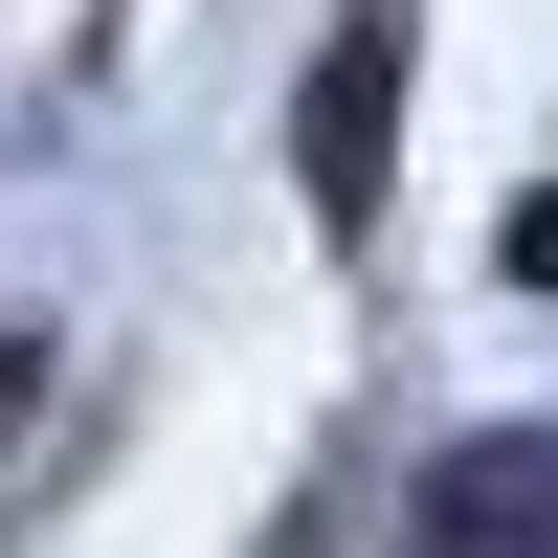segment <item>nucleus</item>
Here are the masks:
<instances>
[{"label": "nucleus", "mask_w": 558, "mask_h": 558, "mask_svg": "<svg viewBox=\"0 0 558 558\" xmlns=\"http://www.w3.org/2000/svg\"><path fill=\"white\" fill-rule=\"evenodd\" d=\"M425 558H558V447L536 425L447 447V470H425Z\"/></svg>", "instance_id": "obj_2"}, {"label": "nucleus", "mask_w": 558, "mask_h": 558, "mask_svg": "<svg viewBox=\"0 0 558 558\" xmlns=\"http://www.w3.org/2000/svg\"><path fill=\"white\" fill-rule=\"evenodd\" d=\"M291 157H313V223H380V157H402V0H357L336 45H313V89H291Z\"/></svg>", "instance_id": "obj_1"}]
</instances>
